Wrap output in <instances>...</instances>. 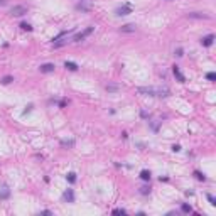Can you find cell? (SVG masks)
I'll return each mask as SVG.
<instances>
[{
    "instance_id": "obj_1",
    "label": "cell",
    "mask_w": 216,
    "mask_h": 216,
    "mask_svg": "<svg viewBox=\"0 0 216 216\" xmlns=\"http://www.w3.org/2000/svg\"><path fill=\"white\" fill-rule=\"evenodd\" d=\"M137 91L142 95H149V96H169L171 93L169 88H165V86H159V88H155V86H140Z\"/></svg>"
},
{
    "instance_id": "obj_2",
    "label": "cell",
    "mask_w": 216,
    "mask_h": 216,
    "mask_svg": "<svg viewBox=\"0 0 216 216\" xmlns=\"http://www.w3.org/2000/svg\"><path fill=\"white\" fill-rule=\"evenodd\" d=\"M10 14H12L14 17H20V15L27 14V7H24V5H15V7L10 10Z\"/></svg>"
},
{
    "instance_id": "obj_3",
    "label": "cell",
    "mask_w": 216,
    "mask_h": 216,
    "mask_svg": "<svg viewBox=\"0 0 216 216\" xmlns=\"http://www.w3.org/2000/svg\"><path fill=\"white\" fill-rule=\"evenodd\" d=\"M91 32H93V27H88L86 30H83V32H80V34L74 36V39H73V41H74V42H78V41H83V39H85L86 36H89Z\"/></svg>"
},
{
    "instance_id": "obj_4",
    "label": "cell",
    "mask_w": 216,
    "mask_h": 216,
    "mask_svg": "<svg viewBox=\"0 0 216 216\" xmlns=\"http://www.w3.org/2000/svg\"><path fill=\"white\" fill-rule=\"evenodd\" d=\"M132 12V7L130 5H123V7H118V9L115 10V14L117 15H127V14Z\"/></svg>"
},
{
    "instance_id": "obj_5",
    "label": "cell",
    "mask_w": 216,
    "mask_h": 216,
    "mask_svg": "<svg viewBox=\"0 0 216 216\" xmlns=\"http://www.w3.org/2000/svg\"><path fill=\"white\" fill-rule=\"evenodd\" d=\"M213 41H214V36L209 34V36H206V37H204L203 41H201V44H203V46H206V47H209V46L213 44Z\"/></svg>"
},
{
    "instance_id": "obj_6",
    "label": "cell",
    "mask_w": 216,
    "mask_h": 216,
    "mask_svg": "<svg viewBox=\"0 0 216 216\" xmlns=\"http://www.w3.org/2000/svg\"><path fill=\"white\" fill-rule=\"evenodd\" d=\"M172 71H174V76L177 78V80L181 81V83H184V81H186V78H184V74H182V73L179 71V68H177V66H174V69H172Z\"/></svg>"
},
{
    "instance_id": "obj_7",
    "label": "cell",
    "mask_w": 216,
    "mask_h": 216,
    "mask_svg": "<svg viewBox=\"0 0 216 216\" xmlns=\"http://www.w3.org/2000/svg\"><path fill=\"white\" fill-rule=\"evenodd\" d=\"M54 71V64H42V66H41V73H52Z\"/></svg>"
},
{
    "instance_id": "obj_8",
    "label": "cell",
    "mask_w": 216,
    "mask_h": 216,
    "mask_svg": "<svg viewBox=\"0 0 216 216\" xmlns=\"http://www.w3.org/2000/svg\"><path fill=\"white\" fill-rule=\"evenodd\" d=\"M187 17H189V19H208V15H204V14H198V12H193V14H187Z\"/></svg>"
},
{
    "instance_id": "obj_9",
    "label": "cell",
    "mask_w": 216,
    "mask_h": 216,
    "mask_svg": "<svg viewBox=\"0 0 216 216\" xmlns=\"http://www.w3.org/2000/svg\"><path fill=\"white\" fill-rule=\"evenodd\" d=\"M64 66H66L68 69H71V71H76V69H78V66H76L74 63H71V61H66V63H64Z\"/></svg>"
},
{
    "instance_id": "obj_10",
    "label": "cell",
    "mask_w": 216,
    "mask_h": 216,
    "mask_svg": "<svg viewBox=\"0 0 216 216\" xmlns=\"http://www.w3.org/2000/svg\"><path fill=\"white\" fill-rule=\"evenodd\" d=\"M140 177L144 179V181H149V179H150V172H149V171H142V172H140Z\"/></svg>"
},
{
    "instance_id": "obj_11",
    "label": "cell",
    "mask_w": 216,
    "mask_h": 216,
    "mask_svg": "<svg viewBox=\"0 0 216 216\" xmlns=\"http://www.w3.org/2000/svg\"><path fill=\"white\" fill-rule=\"evenodd\" d=\"M64 199H68V201H73V199H74V196H73V191H71V189L64 193Z\"/></svg>"
},
{
    "instance_id": "obj_12",
    "label": "cell",
    "mask_w": 216,
    "mask_h": 216,
    "mask_svg": "<svg viewBox=\"0 0 216 216\" xmlns=\"http://www.w3.org/2000/svg\"><path fill=\"white\" fill-rule=\"evenodd\" d=\"M122 30H123V32H133V30H135V27L130 26V24H127V26L122 27Z\"/></svg>"
},
{
    "instance_id": "obj_13",
    "label": "cell",
    "mask_w": 216,
    "mask_h": 216,
    "mask_svg": "<svg viewBox=\"0 0 216 216\" xmlns=\"http://www.w3.org/2000/svg\"><path fill=\"white\" fill-rule=\"evenodd\" d=\"M181 209H182V213H191V211H193L189 204H182V206H181Z\"/></svg>"
},
{
    "instance_id": "obj_14",
    "label": "cell",
    "mask_w": 216,
    "mask_h": 216,
    "mask_svg": "<svg viewBox=\"0 0 216 216\" xmlns=\"http://www.w3.org/2000/svg\"><path fill=\"white\" fill-rule=\"evenodd\" d=\"M206 78H208L209 81H214V80H216V74H214V73H208Z\"/></svg>"
},
{
    "instance_id": "obj_15",
    "label": "cell",
    "mask_w": 216,
    "mask_h": 216,
    "mask_svg": "<svg viewBox=\"0 0 216 216\" xmlns=\"http://www.w3.org/2000/svg\"><path fill=\"white\" fill-rule=\"evenodd\" d=\"M68 181L69 182H74V181H76V174H73V172L68 174Z\"/></svg>"
},
{
    "instance_id": "obj_16",
    "label": "cell",
    "mask_w": 216,
    "mask_h": 216,
    "mask_svg": "<svg viewBox=\"0 0 216 216\" xmlns=\"http://www.w3.org/2000/svg\"><path fill=\"white\" fill-rule=\"evenodd\" d=\"M20 27H22L24 30H32V27H30L29 24H26V22H22V24H20Z\"/></svg>"
},
{
    "instance_id": "obj_17",
    "label": "cell",
    "mask_w": 216,
    "mask_h": 216,
    "mask_svg": "<svg viewBox=\"0 0 216 216\" xmlns=\"http://www.w3.org/2000/svg\"><path fill=\"white\" fill-rule=\"evenodd\" d=\"M106 89H108V91H117L118 86H117V85H108V86H106Z\"/></svg>"
},
{
    "instance_id": "obj_18",
    "label": "cell",
    "mask_w": 216,
    "mask_h": 216,
    "mask_svg": "<svg viewBox=\"0 0 216 216\" xmlns=\"http://www.w3.org/2000/svg\"><path fill=\"white\" fill-rule=\"evenodd\" d=\"M10 81H12V76H5L4 80H2V83H4V85H9Z\"/></svg>"
},
{
    "instance_id": "obj_19",
    "label": "cell",
    "mask_w": 216,
    "mask_h": 216,
    "mask_svg": "<svg viewBox=\"0 0 216 216\" xmlns=\"http://www.w3.org/2000/svg\"><path fill=\"white\" fill-rule=\"evenodd\" d=\"M63 36H66V32H63V34H59V37H63ZM59 37H58V39H59ZM63 44H64V41H61V42H56L54 46H56V47H59V46H63Z\"/></svg>"
},
{
    "instance_id": "obj_20",
    "label": "cell",
    "mask_w": 216,
    "mask_h": 216,
    "mask_svg": "<svg viewBox=\"0 0 216 216\" xmlns=\"http://www.w3.org/2000/svg\"><path fill=\"white\" fill-rule=\"evenodd\" d=\"M113 214H125V209H113Z\"/></svg>"
},
{
    "instance_id": "obj_21",
    "label": "cell",
    "mask_w": 216,
    "mask_h": 216,
    "mask_svg": "<svg viewBox=\"0 0 216 216\" xmlns=\"http://www.w3.org/2000/svg\"><path fill=\"white\" fill-rule=\"evenodd\" d=\"M208 199H209V203H211V204H216V199L213 198L211 194H208Z\"/></svg>"
},
{
    "instance_id": "obj_22",
    "label": "cell",
    "mask_w": 216,
    "mask_h": 216,
    "mask_svg": "<svg viewBox=\"0 0 216 216\" xmlns=\"http://www.w3.org/2000/svg\"><path fill=\"white\" fill-rule=\"evenodd\" d=\"M149 191H150V187H142V189H140V193H142V194H147Z\"/></svg>"
},
{
    "instance_id": "obj_23",
    "label": "cell",
    "mask_w": 216,
    "mask_h": 216,
    "mask_svg": "<svg viewBox=\"0 0 216 216\" xmlns=\"http://www.w3.org/2000/svg\"><path fill=\"white\" fill-rule=\"evenodd\" d=\"M196 177H198L199 181H204V176H203L201 172H196Z\"/></svg>"
}]
</instances>
